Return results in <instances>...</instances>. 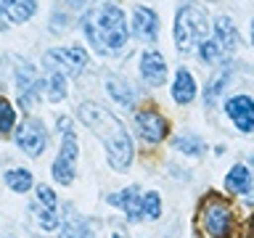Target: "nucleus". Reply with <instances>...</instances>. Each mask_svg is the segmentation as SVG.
Returning <instances> with one entry per match:
<instances>
[{
  "label": "nucleus",
  "instance_id": "f257e3e1",
  "mask_svg": "<svg viewBox=\"0 0 254 238\" xmlns=\"http://www.w3.org/2000/svg\"><path fill=\"white\" fill-rule=\"evenodd\" d=\"M82 35L101 56H119L127 48V16L117 3L101 0L82 16Z\"/></svg>",
  "mask_w": 254,
  "mask_h": 238
},
{
  "label": "nucleus",
  "instance_id": "f03ea898",
  "mask_svg": "<svg viewBox=\"0 0 254 238\" xmlns=\"http://www.w3.org/2000/svg\"><path fill=\"white\" fill-rule=\"evenodd\" d=\"M77 117H79V122H82L87 130H93L95 138L106 146L109 164L114 167L117 172H125L127 167L132 164V154H135L132 140H130V135H127V130H125V124L119 122L111 111H106L103 106L90 103V101L79 103Z\"/></svg>",
  "mask_w": 254,
  "mask_h": 238
},
{
  "label": "nucleus",
  "instance_id": "7ed1b4c3",
  "mask_svg": "<svg viewBox=\"0 0 254 238\" xmlns=\"http://www.w3.org/2000/svg\"><path fill=\"white\" fill-rule=\"evenodd\" d=\"M209 37V21L198 5H183L175 16V45L180 53L198 51V45Z\"/></svg>",
  "mask_w": 254,
  "mask_h": 238
},
{
  "label": "nucleus",
  "instance_id": "20e7f679",
  "mask_svg": "<svg viewBox=\"0 0 254 238\" xmlns=\"http://www.w3.org/2000/svg\"><path fill=\"white\" fill-rule=\"evenodd\" d=\"M198 225L209 238H228L233 228V206L217 193H209L198 209Z\"/></svg>",
  "mask_w": 254,
  "mask_h": 238
},
{
  "label": "nucleus",
  "instance_id": "39448f33",
  "mask_svg": "<svg viewBox=\"0 0 254 238\" xmlns=\"http://www.w3.org/2000/svg\"><path fill=\"white\" fill-rule=\"evenodd\" d=\"M59 127H61V148H59V156L53 162V180L59 185H71L77 175V159H79V146H77V135L71 132L69 127V119H59Z\"/></svg>",
  "mask_w": 254,
  "mask_h": 238
},
{
  "label": "nucleus",
  "instance_id": "423d86ee",
  "mask_svg": "<svg viewBox=\"0 0 254 238\" xmlns=\"http://www.w3.org/2000/svg\"><path fill=\"white\" fill-rule=\"evenodd\" d=\"M43 66H45V71H53V74H61V77H77L87 66V53L79 45L51 48L43 56Z\"/></svg>",
  "mask_w": 254,
  "mask_h": 238
},
{
  "label": "nucleus",
  "instance_id": "0eeeda50",
  "mask_svg": "<svg viewBox=\"0 0 254 238\" xmlns=\"http://www.w3.org/2000/svg\"><path fill=\"white\" fill-rule=\"evenodd\" d=\"M32 214H35V222L40 228L45 230V233H51L61 225L59 220V198L56 193L51 190V185H40L35 188V201H32Z\"/></svg>",
  "mask_w": 254,
  "mask_h": 238
},
{
  "label": "nucleus",
  "instance_id": "6e6552de",
  "mask_svg": "<svg viewBox=\"0 0 254 238\" xmlns=\"http://www.w3.org/2000/svg\"><path fill=\"white\" fill-rule=\"evenodd\" d=\"M16 146L27 156H40L48 146V130L40 119H24L21 127L16 130Z\"/></svg>",
  "mask_w": 254,
  "mask_h": 238
},
{
  "label": "nucleus",
  "instance_id": "1a4fd4ad",
  "mask_svg": "<svg viewBox=\"0 0 254 238\" xmlns=\"http://www.w3.org/2000/svg\"><path fill=\"white\" fill-rule=\"evenodd\" d=\"M135 127H138L140 138L146 143H159V140L167 138V132H170V122H167L159 111H151V109L138 111V117H135Z\"/></svg>",
  "mask_w": 254,
  "mask_h": 238
},
{
  "label": "nucleus",
  "instance_id": "9d476101",
  "mask_svg": "<svg viewBox=\"0 0 254 238\" xmlns=\"http://www.w3.org/2000/svg\"><path fill=\"white\" fill-rule=\"evenodd\" d=\"M225 109H228V117L233 119V124L241 132L254 130V101L249 95H233V98L225 103Z\"/></svg>",
  "mask_w": 254,
  "mask_h": 238
},
{
  "label": "nucleus",
  "instance_id": "9b49d317",
  "mask_svg": "<svg viewBox=\"0 0 254 238\" xmlns=\"http://www.w3.org/2000/svg\"><path fill=\"white\" fill-rule=\"evenodd\" d=\"M132 35L140 43H154L159 35V16L146 5H135L132 11Z\"/></svg>",
  "mask_w": 254,
  "mask_h": 238
},
{
  "label": "nucleus",
  "instance_id": "f8f14e48",
  "mask_svg": "<svg viewBox=\"0 0 254 238\" xmlns=\"http://www.w3.org/2000/svg\"><path fill=\"white\" fill-rule=\"evenodd\" d=\"M140 77L148 87H159L167 79V63L162 59V53L156 51H146L140 56Z\"/></svg>",
  "mask_w": 254,
  "mask_h": 238
},
{
  "label": "nucleus",
  "instance_id": "ddd939ff",
  "mask_svg": "<svg viewBox=\"0 0 254 238\" xmlns=\"http://www.w3.org/2000/svg\"><path fill=\"white\" fill-rule=\"evenodd\" d=\"M140 190L135 188V185H130V188H125V190H117V193H111L109 196V204L111 206H119L125 214H127V220L130 222H138V220H143L140 217Z\"/></svg>",
  "mask_w": 254,
  "mask_h": 238
},
{
  "label": "nucleus",
  "instance_id": "4468645a",
  "mask_svg": "<svg viewBox=\"0 0 254 238\" xmlns=\"http://www.w3.org/2000/svg\"><path fill=\"white\" fill-rule=\"evenodd\" d=\"M172 98H175V103H180V106H186V103H190L196 98V79L190 71L178 69L175 82H172Z\"/></svg>",
  "mask_w": 254,
  "mask_h": 238
},
{
  "label": "nucleus",
  "instance_id": "2eb2a0df",
  "mask_svg": "<svg viewBox=\"0 0 254 238\" xmlns=\"http://www.w3.org/2000/svg\"><path fill=\"white\" fill-rule=\"evenodd\" d=\"M35 8H37L35 0H0V13L13 24L27 21L29 16L35 13Z\"/></svg>",
  "mask_w": 254,
  "mask_h": 238
},
{
  "label": "nucleus",
  "instance_id": "dca6fc26",
  "mask_svg": "<svg viewBox=\"0 0 254 238\" xmlns=\"http://www.w3.org/2000/svg\"><path fill=\"white\" fill-rule=\"evenodd\" d=\"M214 40H217L220 48L228 56L236 53V48H238V32H236L233 21H230L228 16H220V19L214 21Z\"/></svg>",
  "mask_w": 254,
  "mask_h": 238
},
{
  "label": "nucleus",
  "instance_id": "f3484780",
  "mask_svg": "<svg viewBox=\"0 0 254 238\" xmlns=\"http://www.w3.org/2000/svg\"><path fill=\"white\" fill-rule=\"evenodd\" d=\"M249 185H252V172L246 164H233L225 178V188L230 193H249Z\"/></svg>",
  "mask_w": 254,
  "mask_h": 238
},
{
  "label": "nucleus",
  "instance_id": "a211bd4d",
  "mask_svg": "<svg viewBox=\"0 0 254 238\" xmlns=\"http://www.w3.org/2000/svg\"><path fill=\"white\" fill-rule=\"evenodd\" d=\"M106 90H109V95L119 103V106H132V103H135V90L125 82V79H119V77H109Z\"/></svg>",
  "mask_w": 254,
  "mask_h": 238
},
{
  "label": "nucleus",
  "instance_id": "6ab92c4d",
  "mask_svg": "<svg viewBox=\"0 0 254 238\" xmlns=\"http://www.w3.org/2000/svg\"><path fill=\"white\" fill-rule=\"evenodd\" d=\"M198 56H201V61L204 63H220V61H225L228 59V53L220 48V43L214 37H206L201 45H198Z\"/></svg>",
  "mask_w": 254,
  "mask_h": 238
},
{
  "label": "nucleus",
  "instance_id": "aec40b11",
  "mask_svg": "<svg viewBox=\"0 0 254 238\" xmlns=\"http://www.w3.org/2000/svg\"><path fill=\"white\" fill-rule=\"evenodd\" d=\"M172 146L178 148L180 154H188V156H201L204 151H206L204 140L198 138V135H180V138H175Z\"/></svg>",
  "mask_w": 254,
  "mask_h": 238
},
{
  "label": "nucleus",
  "instance_id": "412c9836",
  "mask_svg": "<svg viewBox=\"0 0 254 238\" xmlns=\"http://www.w3.org/2000/svg\"><path fill=\"white\" fill-rule=\"evenodd\" d=\"M159 214H162V198H159V193L156 190L143 193V198H140V217L143 220H159Z\"/></svg>",
  "mask_w": 254,
  "mask_h": 238
},
{
  "label": "nucleus",
  "instance_id": "4be33fe9",
  "mask_svg": "<svg viewBox=\"0 0 254 238\" xmlns=\"http://www.w3.org/2000/svg\"><path fill=\"white\" fill-rule=\"evenodd\" d=\"M5 182H8V188L16 190V193H24V190H29L32 188V172L29 170H8L5 172Z\"/></svg>",
  "mask_w": 254,
  "mask_h": 238
},
{
  "label": "nucleus",
  "instance_id": "5701e85b",
  "mask_svg": "<svg viewBox=\"0 0 254 238\" xmlns=\"http://www.w3.org/2000/svg\"><path fill=\"white\" fill-rule=\"evenodd\" d=\"M45 90H48V101H64L66 98V77L61 74H53V71H48L45 77Z\"/></svg>",
  "mask_w": 254,
  "mask_h": 238
},
{
  "label": "nucleus",
  "instance_id": "b1692460",
  "mask_svg": "<svg viewBox=\"0 0 254 238\" xmlns=\"http://www.w3.org/2000/svg\"><path fill=\"white\" fill-rule=\"evenodd\" d=\"M61 238H93V230L79 217H69L64 230H61Z\"/></svg>",
  "mask_w": 254,
  "mask_h": 238
},
{
  "label": "nucleus",
  "instance_id": "393cba45",
  "mask_svg": "<svg viewBox=\"0 0 254 238\" xmlns=\"http://www.w3.org/2000/svg\"><path fill=\"white\" fill-rule=\"evenodd\" d=\"M228 79H230V71L225 69L217 79H214V82H209V87H206V95H204V103H206V106H214V103H217L222 87L228 85Z\"/></svg>",
  "mask_w": 254,
  "mask_h": 238
},
{
  "label": "nucleus",
  "instance_id": "a878e982",
  "mask_svg": "<svg viewBox=\"0 0 254 238\" xmlns=\"http://www.w3.org/2000/svg\"><path fill=\"white\" fill-rule=\"evenodd\" d=\"M13 122H16L13 106L5 98H0V132H11L13 130Z\"/></svg>",
  "mask_w": 254,
  "mask_h": 238
},
{
  "label": "nucleus",
  "instance_id": "bb28decb",
  "mask_svg": "<svg viewBox=\"0 0 254 238\" xmlns=\"http://www.w3.org/2000/svg\"><path fill=\"white\" fill-rule=\"evenodd\" d=\"M0 238H21V236H13V233H3Z\"/></svg>",
  "mask_w": 254,
  "mask_h": 238
},
{
  "label": "nucleus",
  "instance_id": "cd10ccee",
  "mask_svg": "<svg viewBox=\"0 0 254 238\" xmlns=\"http://www.w3.org/2000/svg\"><path fill=\"white\" fill-rule=\"evenodd\" d=\"M252 43H254V21H252Z\"/></svg>",
  "mask_w": 254,
  "mask_h": 238
},
{
  "label": "nucleus",
  "instance_id": "c85d7f7f",
  "mask_svg": "<svg viewBox=\"0 0 254 238\" xmlns=\"http://www.w3.org/2000/svg\"><path fill=\"white\" fill-rule=\"evenodd\" d=\"M114 238H122V236H114Z\"/></svg>",
  "mask_w": 254,
  "mask_h": 238
}]
</instances>
